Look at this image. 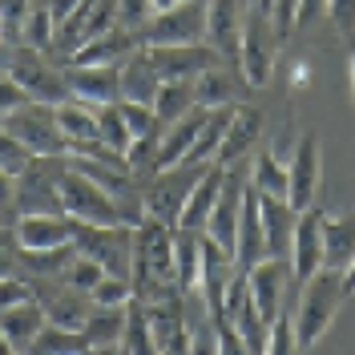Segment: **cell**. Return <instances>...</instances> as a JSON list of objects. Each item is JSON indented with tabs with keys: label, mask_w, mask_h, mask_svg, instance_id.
Returning <instances> with one entry per match:
<instances>
[{
	"label": "cell",
	"mask_w": 355,
	"mask_h": 355,
	"mask_svg": "<svg viewBox=\"0 0 355 355\" xmlns=\"http://www.w3.org/2000/svg\"><path fill=\"white\" fill-rule=\"evenodd\" d=\"M327 21L339 28V37L355 41V0H327Z\"/></svg>",
	"instance_id": "ab89813d"
},
{
	"label": "cell",
	"mask_w": 355,
	"mask_h": 355,
	"mask_svg": "<svg viewBox=\"0 0 355 355\" xmlns=\"http://www.w3.org/2000/svg\"><path fill=\"white\" fill-rule=\"evenodd\" d=\"M77 250L89 254V259H97L110 275L130 279V270H133V230L130 226H89V222H81Z\"/></svg>",
	"instance_id": "ba28073f"
},
{
	"label": "cell",
	"mask_w": 355,
	"mask_h": 355,
	"mask_svg": "<svg viewBox=\"0 0 355 355\" xmlns=\"http://www.w3.org/2000/svg\"><path fill=\"white\" fill-rule=\"evenodd\" d=\"M141 49V33H125V28H110L101 37H93L89 44H81L69 65H121L130 53Z\"/></svg>",
	"instance_id": "603a6c76"
},
{
	"label": "cell",
	"mask_w": 355,
	"mask_h": 355,
	"mask_svg": "<svg viewBox=\"0 0 355 355\" xmlns=\"http://www.w3.org/2000/svg\"><path fill=\"white\" fill-rule=\"evenodd\" d=\"M77 230H81V222L69 218L65 210H61V214H57V210H24L21 218H17V226H12L21 250H57V246H73L77 243Z\"/></svg>",
	"instance_id": "30bf717a"
},
{
	"label": "cell",
	"mask_w": 355,
	"mask_h": 355,
	"mask_svg": "<svg viewBox=\"0 0 355 355\" xmlns=\"http://www.w3.org/2000/svg\"><path fill=\"white\" fill-rule=\"evenodd\" d=\"M355 259V214H327L323 222V266L343 270Z\"/></svg>",
	"instance_id": "83f0119b"
},
{
	"label": "cell",
	"mask_w": 355,
	"mask_h": 355,
	"mask_svg": "<svg viewBox=\"0 0 355 355\" xmlns=\"http://www.w3.org/2000/svg\"><path fill=\"white\" fill-rule=\"evenodd\" d=\"M41 4L53 12V21H57V28H61V24L77 12V4H81V0H41Z\"/></svg>",
	"instance_id": "7dc6e473"
},
{
	"label": "cell",
	"mask_w": 355,
	"mask_h": 355,
	"mask_svg": "<svg viewBox=\"0 0 355 355\" xmlns=\"http://www.w3.org/2000/svg\"><path fill=\"white\" fill-rule=\"evenodd\" d=\"M69 93H73V101H85L93 110L121 101V65H73Z\"/></svg>",
	"instance_id": "e0dca14e"
},
{
	"label": "cell",
	"mask_w": 355,
	"mask_h": 355,
	"mask_svg": "<svg viewBox=\"0 0 355 355\" xmlns=\"http://www.w3.org/2000/svg\"><path fill=\"white\" fill-rule=\"evenodd\" d=\"M21 33H24V41H28V49H37V53H49L57 44V21H53V12L44 4H33V12H28Z\"/></svg>",
	"instance_id": "e575fe53"
},
{
	"label": "cell",
	"mask_w": 355,
	"mask_h": 355,
	"mask_svg": "<svg viewBox=\"0 0 355 355\" xmlns=\"http://www.w3.org/2000/svg\"><path fill=\"white\" fill-rule=\"evenodd\" d=\"M275 44H279V33L266 12H250L243 24V41H239V69L243 77L250 81L254 89H263L275 73Z\"/></svg>",
	"instance_id": "8992f818"
},
{
	"label": "cell",
	"mask_w": 355,
	"mask_h": 355,
	"mask_svg": "<svg viewBox=\"0 0 355 355\" xmlns=\"http://www.w3.org/2000/svg\"><path fill=\"white\" fill-rule=\"evenodd\" d=\"M347 65H352V101H355V49H352V61Z\"/></svg>",
	"instance_id": "f5cc1de1"
},
{
	"label": "cell",
	"mask_w": 355,
	"mask_h": 355,
	"mask_svg": "<svg viewBox=\"0 0 355 355\" xmlns=\"http://www.w3.org/2000/svg\"><path fill=\"white\" fill-rule=\"evenodd\" d=\"M202 170H206V166H190V162L170 166V170H157L154 186H150L146 198H141L146 218L166 222V226H178V214H182V206H186V198H190L194 182L202 178Z\"/></svg>",
	"instance_id": "5b68a950"
},
{
	"label": "cell",
	"mask_w": 355,
	"mask_h": 355,
	"mask_svg": "<svg viewBox=\"0 0 355 355\" xmlns=\"http://www.w3.org/2000/svg\"><path fill=\"white\" fill-rule=\"evenodd\" d=\"M44 323H49V319H44V307L33 295L0 311V335H4L17 352H28V347H33V339L44 331Z\"/></svg>",
	"instance_id": "cb8c5ba5"
},
{
	"label": "cell",
	"mask_w": 355,
	"mask_h": 355,
	"mask_svg": "<svg viewBox=\"0 0 355 355\" xmlns=\"http://www.w3.org/2000/svg\"><path fill=\"white\" fill-rule=\"evenodd\" d=\"M243 0H206V44H214L222 57L239 61V41H243Z\"/></svg>",
	"instance_id": "d6986e66"
},
{
	"label": "cell",
	"mask_w": 355,
	"mask_h": 355,
	"mask_svg": "<svg viewBox=\"0 0 355 355\" xmlns=\"http://www.w3.org/2000/svg\"><path fill=\"white\" fill-rule=\"evenodd\" d=\"M295 8H299V0H270V24L279 37L295 33Z\"/></svg>",
	"instance_id": "b9f144b4"
},
{
	"label": "cell",
	"mask_w": 355,
	"mask_h": 355,
	"mask_svg": "<svg viewBox=\"0 0 355 355\" xmlns=\"http://www.w3.org/2000/svg\"><path fill=\"white\" fill-rule=\"evenodd\" d=\"M259 137H263V113L254 110V105H234L230 125H226V137H222L214 162H218V166H239L243 157L254 154Z\"/></svg>",
	"instance_id": "ac0fdd59"
},
{
	"label": "cell",
	"mask_w": 355,
	"mask_h": 355,
	"mask_svg": "<svg viewBox=\"0 0 355 355\" xmlns=\"http://www.w3.org/2000/svg\"><path fill=\"white\" fill-rule=\"evenodd\" d=\"M246 186L243 174H239V166H226V178H222V194H218V206H214V214L206 222V239L214 246H222L230 259H234V243H239V214H243V198H246Z\"/></svg>",
	"instance_id": "7c38bea8"
},
{
	"label": "cell",
	"mask_w": 355,
	"mask_h": 355,
	"mask_svg": "<svg viewBox=\"0 0 355 355\" xmlns=\"http://www.w3.org/2000/svg\"><path fill=\"white\" fill-rule=\"evenodd\" d=\"M323 17H327V0H299V8H295V33L315 28Z\"/></svg>",
	"instance_id": "ee69618b"
},
{
	"label": "cell",
	"mask_w": 355,
	"mask_h": 355,
	"mask_svg": "<svg viewBox=\"0 0 355 355\" xmlns=\"http://www.w3.org/2000/svg\"><path fill=\"white\" fill-rule=\"evenodd\" d=\"M12 263H17V259H12L8 250H0V279H12Z\"/></svg>",
	"instance_id": "f907efd6"
},
{
	"label": "cell",
	"mask_w": 355,
	"mask_h": 355,
	"mask_svg": "<svg viewBox=\"0 0 355 355\" xmlns=\"http://www.w3.org/2000/svg\"><path fill=\"white\" fill-rule=\"evenodd\" d=\"M110 28H117V0H81L77 12L57 28V49H65L73 57L81 44H89Z\"/></svg>",
	"instance_id": "5bb4252c"
},
{
	"label": "cell",
	"mask_w": 355,
	"mask_h": 355,
	"mask_svg": "<svg viewBox=\"0 0 355 355\" xmlns=\"http://www.w3.org/2000/svg\"><path fill=\"white\" fill-rule=\"evenodd\" d=\"M295 279L291 270V259H270L266 254L263 263H254L246 270V283H250V299L259 307V319L266 327L283 315V295H287V283Z\"/></svg>",
	"instance_id": "4fadbf2b"
},
{
	"label": "cell",
	"mask_w": 355,
	"mask_h": 355,
	"mask_svg": "<svg viewBox=\"0 0 355 355\" xmlns=\"http://www.w3.org/2000/svg\"><path fill=\"white\" fill-rule=\"evenodd\" d=\"M323 222L327 210L311 206L299 214L295 222V246H291V270H295V283L303 287L315 270H323Z\"/></svg>",
	"instance_id": "9a60e30c"
},
{
	"label": "cell",
	"mask_w": 355,
	"mask_h": 355,
	"mask_svg": "<svg viewBox=\"0 0 355 355\" xmlns=\"http://www.w3.org/2000/svg\"><path fill=\"white\" fill-rule=\"evenodd\" d=\"M125 327H130L125 307H93L85 323V339L93 352H113L117 343H125Z\"/></svg>",
	"instance_id": "f1b7e54d"
},
{
	"label": "cell",
	"mask_w": 355,
	"mask_h": 355,
	"mask_svg": "<svg viewBox=\"0 0 355 355\" xmlns=\"http://www.w3.org/2000/svg\"><path fill=\"white\" fill-rule=\"evenodd\" d=\"M53 190H57V206L77 222H89V226H125L130 222V214L113 198V190H105L81 166L53 178Z\"/></svg>",
	"instance_id": "7a4b0ae2"
},
{
	"label": "cell",
	"mask_w": 355,
	"mask_h": 355,
	"mask_svg": "<svg viewBox=\"0 0 355 355\" xmlns=\"http://www.w3.org/2000/svg\"><path fill=\"white\" fill-rule=\"evenodd\" d=\"M154 110H157V117H162V125H170L182 113H190L194 110V81H162Z\"/></svg>",
	"instance_id": "d6a6232c"
},
{
	"label": "cell",
	"mask_w": 355,
	"mask_h": 355,
	"mask_svg": "<svg viewBox=\"0 0 355 355\" xmlns=\"http://www.w3.org/2000/svg\"><path fill=\"white\" fill-rule=\"evenodd\" d=\"M178 4H182V0H150V12H170V8H178Z\"/></svg>",
	"instance_id": "816d5d0a"
},
{
	"label": "cell",
	"mask_w": 355,
	"mask_h": 355,
	"mask_svg": "<svg viewBox=\"0 0 355 355\" xmlns=\"http://www.w3.org/2000/svg\"><path fill=\"white\" fill-rule=\"evenodd\" d=\"M12 182H17V178H12V174H4V170H0V210L17 202V186H12Z\"/></svg>",
	"instance_id": "c3c4849f"
},
{
	"label": "cell",
	"mask_w": 355,
	"mask_h": 355,
	"mask_svg": "<svg viewBox=\"0 0 355 355\" xmlns=\"http://www.w3.org/2000/svg\"><path fill=\"white\" fill-rule=\"evenodd\" d=\"M166 291H178L174 226L141 218L133 230V295H137V303H154Z\"/></svg>",
	"instance_id": "6da1fadb"
},
{
	"label": "cell",
	"mask_w": 355,
	"mask_h": 355,
	"mask_svg": "<svg viewBox=\"0 0 355 355\" xmlns=\"http://www.w3.org/2000/svg\"><path fill=\"white\" fill-rule=\"evenodd\" d=\"M157 89H162V77H157V69L150 65L146 44H141L137 53H130V57L121 61V101H146V105H154Z\"/></svg>",
	"instance_id": "484cf974"
},
{
	"label": "cell",
	"mask_w": 355,
	"mask_h": 355,
	"mask_svg": "<svg viewBox=\"0 0 355 355\" xmlns=\"http://www.w3.org/2000/svg\"><path fill=\"white\" fill-rule=\"evenodd\" d=\"M117 105H121V117H125V125H130L133 137H150V133L166 130L154 105H146V101H117Z\"/></svg>",
	"instance_id": "8d00e7d4"
},
{
	"label": "cell",
	"mask_w": 355,
	"mask_h": 355,
	"mask_svg": "<svg viewBox=\"0 0 355 355\" xmlns=\"http://www.w3.org/2000/svg\"><path fill=\"white\" fill-rule=\"evenodd\" d=\"M222 178H226V166L218 162H210L202 178L194 182V190H190V198L182 206V214H178V230H206V222L214 214V206H218V194H222Z\"/></svg>",
	"instance_id": "ffe728a7"
},
{
	"label": "cell",
	"mask_w": 355,
	"mask_h": 355,
	"mask_svg": "<svg viewBox=\"0 0 355 355\" xmlns=\"http://www.w3.org/2000/svg\"><path fill=\"white\" fill-rule=\"evenodd\" d=\"M8 73H12L17 85L28 93V101H41V105L73 101V93H69V77L65 73H57L37 49H21V53L12 57V69H8Z\"/></svg>",
	"instance_id": "9c48e42d"
},
{
	"label": "cell",
	"mask_w": 355,
	"mask_h": 355,
	"mask_svg": "<svg viewBox=\"0 0 355 355\" xmlns=\"http://www.w3.org/2000/svg\"><path fill=\"white\" fill-rule=\"evenodd\" d=\"M21 105H28V93H24L21 85H17V77L8 73V77H0V117L12 110H21Z\"/></svg>",
	"instance_id": "7bdbcfd3"
},
{
	"label": "cell",
	"mask_w": 355,
	"mask_h": 355,
	"mask_svg": "<svg viewBox=\"0 0 355 355\" xmlns=\"http://www.w3.org/2000/svg\"><path fill=\"white\" fill-rule=\"evenodd\" d=\"M141 44H194L198 37H206V0H182L170 12H157L137 28Z\"/></svg>",
	"instance_id": "52a82bcc"
},
{
	"label": "cell",
	"mask_w": 355,
	"mask_h": 355,
	"mask_svg": "<svg viewBox=\"0 0 355 355\" xmlns=\"http://www.w3.org/2000/svg\"><path fill=\"white\" fill-rule=\"evenodd\" d=\"M206 234L198 230H178L174 226V275H178V291L190 299L202 291V259H206Z\"/></svg>",
	"instance_id": "d4e9b609"
},
{
	"label": "cell",
	"mask_w": 355,
	"mask_h": 355,
	"mask_svg": "<svg viewBox=\"0 0 355 355\" xmlns=\"http://www.w3.org/2000/svg\"><path fill=\"white\" fill-rule=\"evenodd\" d=\"M146 57H150V65L157 69V77L162 81H194L198 73L206 69L222 65V53L214 44H154V49H146Z\"/></svg>",
	"instance_id": "8fae6325"
},
{
	"label": "cell",
	"mask_w": 355,
	"mask_h": 355,
	"mask_svg": "<svg viewBox=\"0 0 355 355\" xmlns=\"http://www.w3.org/2000/svg\"><path fill=\"white\" fill-rule=\"evenodd\" d=\"M214 335H218V355H254L250 343H246L230 323H214Z\"/></svg>",
	"instance_id": "60d3db41"
},
{
	"label": "cell",
	"mask_w": 355,
	"mask_h": 355,
	"mask_svg": "<svg viewBox=\"0 0 355 355\" xmlns=\"http://www.w3.org/2000/svg\"><path fill=\"white\" fill-rule=\"evenodd\" d=\"M44 307V319L49 323H57V327H69V331H85L89 315H93V299H89L85 291H53V295H44L37 299Z\"/></svg>",
	"instance_id": "4316f807"
},
{
	"label": "cell",
	"mask_w": 355,
	"mask_h": 355,
	"mask_svg": "<svg viewBox=\"0 0 355 355\" xmlns=\"http://www.w3.org/2000/svg\"><path fill=\"white\" fill-rule=\"evenodd\" d=\"M85 347H89L85 331H69V327H57V323H44V331L33 339V347L24 355H77Z\"/></svg>",
	"instance_id": "1f68e13d"
},
{
	"label": "cell",
	"mask_w": 355,
	"mask_h": 355,
	"mask_svg": "<svg viewBox=\"0 0 355 355\" xmlns=\"http://www.w3.org/2000/svg\"><path fill=\"white\" fill-rule=\"evenodd\" d=\"M259 210H263V230H266V254H270V259H291L299 210H295L291 202L266 198V194H259Z\"/></svg>",
	"instance_id": "7402d4cb"
},
{
	"label": "cell",
	"mask_w": 355,
	"mask_h": 355,
	"mask_svg": "<svg viewBox=\"0 0 355 355\" xmlns=\"http://www.w3.org/2000/svg\"><path fill=\"white\" fill-rule=\"evenodd\" d=\"M21 299H28V287H24L21 279H0V311L21 303Z\"/></svg>",
	"instance_id": "bcb514c9"
},
{
	"label": "cell",
	"mask_w": 355,
	"mask_h": 355,
	"mask_svg": "<svg viewBox=\"0 0 355 355\" xmlns=\"http://www.w3.org/2000/svg\"><path fill=\"white\" fill-rule=\"evenodd\" d=\"M230 97H234V85H230V77H226L222 65L206 69V73L194 77V105H202V110H222V105H234Z\"/></svg>",
	"instance_id": "4dcf8cb0"
},
{
	"label": "cell",
	"mask_w": 355,
	"mask_h": 355,
	"mask_svg": "<svg viewBox=\"0 0 355 355\" xmlns=\"http://www.w3.org/2000/svg\"><path fill=\"white\" fill-rule=\"evenodd\" d=\"M4 130L12 133L33 157H61V154L73 150L65 141V133L57 130L53 105H41V101H28L21 110L4 113Z\"/></svg>",
	"instance_id": "277c9868"
},
{
	"label": "cell",
	"mask_w": 355,
	"mask_h": 355,
	"mask_svg": "<svg viewBox=\"0 0 355 355\" xmlns=\"http://www.w3.org/2000/svg\"><path fill=\"white\" fill-rule=\"evenodd\" d=\"M4 33H8V24H4V17H0V41H4Z\"/></svg>",
	"instance_id": "db71d44e"
},
{
	"label": "cell",
	"mask_w": 355,
	"mask_h": 355,
	"mask_svg": "<svg viewBox=\"0 0 355 355\" xmlns=\"http://www.w3.org/2000/svg\"><path fill=\"white\" fill-rule=\"evenodd\" d=\"M266 259V230H263V210H259V190L246 186L243 214H239V243H234V263L239 270H250L254 263Z\"/></svg>",
	"instance_id": "44dd1931"
},
{
	"label": "cell",
	"mask_w": 355,
	"mask_h": 355,
	"mask_svg": "<svg viewBox=\"0 0 355 355\" xmlns=\"http://www.w3.org/2000/svg\"><path fill=\"white\" fill-rule=\"evenodd\" d=\"M250 186L259 190V194H266V198H291V170L287 162H279V154H270V150H263V154L250 162Z\"/></svg>",
	"instance_id": "f546056e"
},
{
	"label": "cell",
	"mask_w": 355,
	"mask_h": 355,
	"mask_svg": "<svg viewBox=\"0 0 355 355\" xmlns=\"http://www.w3.org/2000/svg\"><path fill=\"white\" fill-rule=\"evenodd\" d=\"M28 12H33V0H0V17H4V24H8V33L24 28Z\"/></svg>",
	"instance_id": "f6af8a7d"
},
{
	"label": "cell",
	"mask_w": 355,
	"mask_h": 355,
	"mask_svg": "<svg viewBox=\"0 0 355 355\" xmlns=\"http://www.w3.org/2000/svg\"><path fill=\"white\" fill-rule=\"evenodd\" d=\"M343 299H347L343 275L331 270V266L315 270L307 283H303L299 311H295V335H299V347H303V352L315 347V343L327 335V327L335 323V315H339V307H343Z\"/></svg>",
	"instance_id": "3957f363"
},
{
	"label": "cell",
	"mask_w": 355,
	"mask_h": 355,
	"mask_svg": "<svg viewBox=\"0 0 355 355\" xmlns=\"http://www.w3.org/2000/svg\"><path fill=\"white\" fill-rule=\"evenodd\" d=\"M89 299H93V307H130L133 283L130 279H121V275H105L97 287L89 291Z\"/></svg>",
	"instance_id": "74e56055"
},
{
	"label": "cell",
	"mask_w": 355,
	"mask_h": 355,
	"mask_svg": "<svg viewBox=\"0 0 355 355\" xmlns=\"http://www.w3.org/2000/svg\"><path fill=\"white\" fill-rule=\"evenodd\" d=\"M97 133H101V146H105V150H113V154L125 157L133 133H130V125H125V117H121V105H117V101H113V105H97Z\"/></svg>",
	"instance_id": "836d02e7"
},
{
	"label": "cell",
	"mask_w": 355,
	"mask_h": 355,
	"mask_svg": "<svg viewBox=\"0 0 355 355\" xmlns=\"http://www.w3.org/2000/svg\"><path fill=\"white\" fill-rule=\"evenodd\" d=\"M125 355H130V352H125Z\"/></svg>",
	"instance_id": "9f6ffc18"
},
{
	"label": "cell",
	"mask_w": 355,
	"mask_h": 355,
	"mask_svg": "<svg viewBox=\"0 0 355 355\" xmlns=\"http://www.w3.org/2000/svg\"><path fill=\"white\" fill-rule=\"evenodd\" d=\"M339 275H343V291H347V295H355V259H352L347 266H343Z\"/></svg>",
	"instance_id": "681fc988"
},
{
	"label": "cell",
	"mask_w": 355,
	"mask_h": 355,
	"mask_svg": "<svg viewBox=\"0 0 355 355\" xmlns=\"http://www.w3.org/2000/svg\"><path fill=\"white\" fill-rule=\"evenodd\" d=\"M287 170H291V198L287 202L303 214V210L315 206L319 178H323V162H319V141H315V133H303V137H299Z\"/></svg>",
	"instance_id": "2e32d148"
},
{
	"label": "cell",
	"mask_w": 355,
	"mask_h": 355,
	"mask_svg": "<svg viewBox=\"0 0 355 355\" xmlns=\"http://www.w3.org/2000/svg\"><path fill=\"white\" fill-rule=\"evenodd\" d=\"M105 275H110V270L97 263V259H89V254H77V259H73V263L65 266L61 283H65V287H73V291H85V295H89V291L97 287V283H101Z\"/></svg>",
	"instance_id": "d590c367"
},
{
	"label": "cell",
	"mask_w": 355,
	"mask_h": 355,
	"mask_svg": "<svg viewBox=\"0 0 355 355\" xmlns=\"http://www.w3.org/2000/svg\"><path fill=\"white\" fill-rule=\"evenodd\" d=\"M77 355H101V352H93V347H85V352H77Z\"/></svg>",
	"instance_id": "11a10c76"
},
{
	"label": "cell",
	"mask_w": 355,
	"mask_h": 355,
	"mask_svg": "<svg viewBox=\"0 0 355 355\" xmlns=\"http://www.w3.org/2000/svg\"><path fill=\"white\" fill-rule=\"evenodd\" d=\"M299 335H295V315H279L275 323H270V335H266V352L263 355H299Z\"/></svg>",
	"instance_id": "f35d334b"
}]
</instances>
